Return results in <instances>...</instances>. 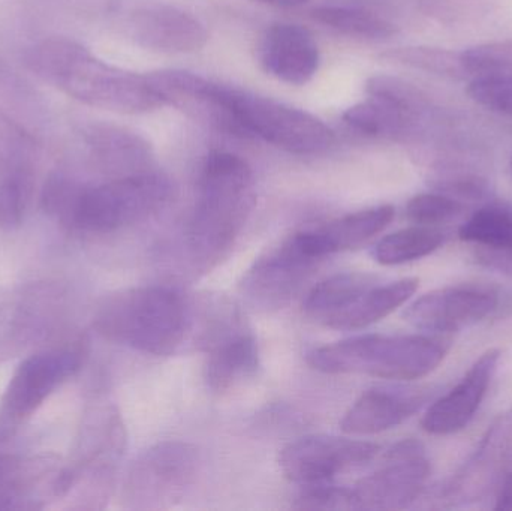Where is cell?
I'll return each instance as SVG.
<instances>
[{
  "label": "cell",
  "mask_w": 512,
  "mask_h": 511,
  "mask_svg": "<svg viewBox=\"0 0 512 511\" xmlns=\"http://www.w3.org/2000/svg\"><path fill=\"white\" fill-rule=\"evenodd\" d=\"M373 285L375 278L366 273L348 272L330 276L307 294L304 312L324 326L330 318L352 305Z\"/></svg>",
  "instance_id": "cell-22"
},
{
  "label": "cell",
  "mask_w": 512,
  "mask_h": 511,
  "mask_svg": "<svg viewBox=\"0 0 512 511\" xmlns=\"http://www.w3.org/2000/svg\"><path fill=\"white\" fill-rule=\"evenodd\" d=\"M343 120L364 137L394 138L406 134L414 117L384 99L369 96L367 101L348 108Z\"/></svg>",
  "instance_id": "cell-23"
},
{
  "label": "cell",
  "mask_w": 512,
  "mask_h": 511,
  "mask_svg": "<svg viewBox=\"0 0 512 511\" xmlns=\"http://www.w3.org/2000/svg\"><path fill=\"white\" fill-rule=\"evenodd\" d=\"M423 395L375 389L363 393L346 411L340 428L349 435H375L396 428L420 410Z\"/></svg>",
  "instance_id": "cell-18"
},
{
  "label": "cell",
  "mask_w": 512,
  "mask_h": 511,
  "mask_svg": "<svg viewBox=\"0 0 512 511\" xmlns=\"http://www.w3.org/2000/svg\"><path fill=\"white\" fill-rule=\"evenodd\" d=\"M445 356L447 345L430 336L366 335L315 348L307 363L322 374L412 381L436 371Z\"/></svg>",
  "instance_id": "cell-4"
},
{
  "label": "cell",
  "mask_w": 512,
  "mask_h": 511,
  "mask_svg": "<svg viewBox=\"0 0 512 511\" xmlns=\"http://www.w3.org/2000/svg\"><path fill=\"white\" fill-rule=\"evenodd\" d=\"M313 20L352 38L387 39L396 33V26L376 12L349 6H318L312 11Z\"/></svg>",
  "instance_id": "cell-25"
},
{
  "label": "cell",
  "mask_w": 512,
  "mask_h": 511,
  "mask_svg": "<svg viewBox=\"0 0 512 511\" xmlns=\"http://www.w3.org/2000/svg\"><path fill=\"white\" fill-rule=\"evenodd\" d=\"M512 455V414L501 417L487 432L465 467L451 480L445 495L456 503L477 501L507 474Z\"/></svg>",
  "instance_id": "cell-15"
},
{
  "label": "cell",
  "mask_w": 512,
  "mask_h": 511,
  "mask_svg": "<svg viewBox=\"0 0 512 511\" xmlns=\"http://www.w3.org/2000/svg\"><path fill=\"white\" fill-rule=\"evenodd\" d=\"M21 474L23 465L18 459L0 455V509L12 507L11 501H15L18 492L23 491V488H18L23 479Z\"/></svg>",
  "instance_id": "cell-34"
},
{
  "label": "cell",
  "mask_w": 512,
  "mask_h": 511,
  "mask_svg": "<svg viewBox=\"0 0 512 511\" xmlns=\"http://www.w3.org/2000/svg\"><path fill=\"white\" fill-rule=\"evenodd\" d=\"M255 206L254 173L234 153L204 159L188 242L195 260H219L233 245Z\"/></svg>",
  "instance_id": "cell-2"
},
{
  "label": "cell",
  "mask_w": 512,
  "mask_h": 511,
  "mask_svg": "<svg viewBox=\"0 0 512 511\" xmlns=\"http://www.w3.org/2000/svg\"><path fill=\"white\" fill-rule=\"evenodd\" d=\"M459 237L477 248L512 249V212L502 207L478 210L460 227Z\"/></svg>",
  "instance_id": "cell-26"
},
{
  "label": "cell",
  "mask_w": 512,
  "mask_h": 511,
  "mask_svg": "<svg viewBox=\"0 0 512 511\" xmlns=\"http://www.w3.org/2000/svg\"><path fill=\"white\" fill-rule=\"evenodd\" d=\"M219 96L242 137L261 138L295 155H318L336 144L333 129L300 108L224 84L219 87Z\"/></svg>",
  "instance_id": "cell-6"
},
{
  "label": "cell",
  "mask_w": 512,
  "mask_h": 511,
  "mask_svg": "<svg viewBox=\"0 0 512 511\" xmlns=\"http://www.w3.org/2000/svg\"><path fill=\"white\" fill-rule=\"evenodd\" d=\"M24 65L45 83L99 110L143 114L167 105L149 75L104 62L71 39L38 42L24 54Z\"/></svg>",
  "instance_id": "cell-1"
},
{
  "label": "cell",
  "mask_w": 512,
  "mask_h": 511,
  "mask_svg": "<svg viewBox=\"0 0 512 511\" xmlns=\"http://www.w3.org/2000/svg\"><path fill=\"white\" fill-rule=\"evenodd\" d=\"M499 359L498 350L486 351L462 381L427 410L421 422L424 431L432 435H451L466 428L492 384Z\"/></svg>",
  "instance_id": "cell-14"
},
{
  "label": "cell",
  "mask_w": 512,
  "mask_h": 511,
  "mask_svg": "<svg viewBox=\"0 0 512 511\" xmlns=\"http://www.w3.org/2000/svg\"><path fill=\"white\" fill-rule=\"evenodd\" d=\"M171 197L173 185L164 174H128L95 188H78L62 222L87 233H111L155 215Z\"/></svg>",
  "instance_id": "cell-5"
},
{
  "label": "cell",
  "mask_w": 512,
  "mask_h": 511,
  "mask_svg": "<svg viewBox=\"0 0 512 511\" xmlns=\"http://www.w3.org/2000/svg\"><path fill=\"white\" fill-rule=\"evenodd\" d=\"M463 212V204L451 195L421 194L406 206L409 221L424 227L444 224Z\"/></svg>",
  "instance_id": "cell-31"
},
{
  "label": "cell",
  "mask_w": 512,
  "mask_h": 511,
  "mask_svg": "<svg viewBox=\"0 0 512 511\" xmlns=\"http://www.w3.org/2000/svg\"><path fill=\"white\" fill-rule=\"evenodd\" d=\"M29 170L14 168L0 185V227L14 228L20 225L30 192Z\"/></svg>",
  "instance_id": "cell-30"
},
{
  "label": "cell",
  "mask_w": 512,
  "mask_h": 511,
  "mask_svg": "<svg viewBox=\"0 0 512 511\" xmlns=\"http://www.w3.org/2000/svg\"><path fill=\"white\" fill-rule=\"evenodd\" d=\"M418 279L406 278L387 285H373L348 308L324 324L328 329L358 330L378 323L405 305L418 290Z\"/></svg>",
  "instance_id": "cell-20"
},
{
  "label": "cell",
  "mask_w": 512,
  "mask_h": 511,
  "mask_svg": "<svg viewBox=\"0 0 512 511\" xmlns=\"http://www.w3.org/2000/svg\"><path fill=\"white\" fill-rule=\"evenodd\" d=\"M254 2L277 6V8H297V6L306 5L309 0H254Z\"/></svg>",
  "instance_id": "cell-37"
},
{
  "label": "cell",
  "mask_w": 512,
  "mask_h": 511,
  "mask_svg": "<svg viewBox=\"0 0 512 511\" xmlns=\"http://www.w3.org/2000/svg\"><path fill=\"white\" fill-rule=\"evenodd\" d=\"M129 29L138 45L158 53H195L209 41V32L197 17L164 3L137 9Z\"/></svg>",
  "instance_id": "cell-12"
},
{
  "label": "cell",
  "mask_w": 512,
  "mask_h": 511,
  "mask_svg": "<svg viewBox=\"0 0 512 511\" xmlns=\"http://www.w3.org/2000/svg\"><path fill=\"white\" fill-rule=\"evenodd\" d=\"M294 507L300 510H355V503L352 489L334 488L324 483L307 486Z\"/></svg>",
  "instance_id": "cell-33"
},
{
  "label": "cell",
  "mask_w": 512,
  "mask_h": 511,
  "mask_svg": "<svg viewBox=\"0 0 512 511\" xmlns=\"http://www.w3.org/2000/svg\"><path fill=\"white\" fill-rule=\"evenodd\" d=\"M379 446L333 435H309L289 443L280 452L279 465L289 482L324 485L343 471L361 467L378 455Z\"/></svg>",
  "instance_id": "cell-10"
},
{
  "label": "cell",
  "mask_w": 512,
  "mask_h": 511,
  "mask_svg": "<svg viewBox=\"0 0 512 511\" xmlns=\"http://www.w3.org/2000/svg\"><path fill=\"white\" fill-rule=\"evenodd\" d=\"M84 140L95 159L105 167L131 170L134 174L149 171L146 168L150 161L149 144L135 132L99 123L89 126Z\"/></svg>",
  "instance_id": "cell-21"
},
{
  "label": "cell",
  "mask_w": 512,
  "mask_h": 511,
  "mask_svg": "<svg viewBox=\"0 0 512 511\" xmlns=\"http://www.w3.org/2000/svg\"><path fill=\"white\" fill-rule=\"evenodd\" d=\"M315 264L316 261L301 254L289 237L279 248L255 264L246 276L243 287L256 305L279 308L294 296Z\"/></svg>",
  "instance_id": "cell-17"
},
{
  "label": "cell",
  "mask_w": 512,
  "mask_h": 511,
  "mask_svg": "<svg viewBox=\"0 0 512 511\" xmlns=\"http://www.w3.org/2000/svg\"><path fill=\"white\" fill-rule=\"evenodd\" d=\"M444 242L445 234L438 228L417 225L388 234L373 249V257L382 266H399L433 254Z\"/></svg>",
  "instance_id": "cell-24"
},
{
  "label": "cell",
  "mask_w": 512,
  "mask_h": 511,
  "mask_svg": "<svg viewBox=\"0 0 512 511\" xmlns=\"http://www.w3.org/2000/svg\"><path fill=\"white\" fill-rule=\"evenodd\" d=\"M381 59L397 65L420 69L429 74L442 75V77L463 78L462 57L456 51L432 47H402L391 48L381 54Z\"/></svg>",
  "instance_id": "cell-27"
},
{
  "label": "cell",
  "mask_w": 512,
  "mask_h": 511,
  "mask_svg": "<svg viewBox=\"0 0 512 511\" xmlns=\"http://www.w3.org/2000/svg\"><path fill=\"white\" fill-rule=\"evenodd\" d=\"M394 213L396 210L388 204L370 207L334 219L315 230L301 231L291 237L304 257L319 261L327 255L349 251L369 242L390 225Z\"/></svg>",
  "instance_id": "cell-16"
},
{
  "label": "cell",
  "mask_w": 512,
  "mask_h": 511,
  "mask_svg": "<svg viewBox=\"0 0 512 511\" xmlns=\"http://www.w3.org/2000/svg\"><path fill=\"white\" fill-rule=\"evenodd\" d=\"M86 351L81 345L33 354L18 366L0 401V431L9 432L29 419L45 399L77 374Z\"/></svg>",
  "instance_id": "cell-8"
},
{
  "label": "cell",
  "mask_w": 512,
  "mask_h": 511,
  "mask_svg": "<svg viewBox=\"0 0 512 511\" xmlns=\"http://www.w3.org/2000/svg\"><path fill=\"white\" fill-rule=\"evenodd\" d=\"M191 326L182 294L167 287H138L107 297L95 315L102 336L132 350L168 356L185 341Z\"/></svg>",
  "instance_id": "cell-3"
},
{
  "label": "cell",
  "mask_w": 512,
  "mask_h": 511,
  "mask_svg": "<svg viewBox=\"0 0 512 511\" xmlns=\"http://www.w3.org/2000/svg\"><path fill=\"white\" fill-rule=\"evenodd\" d=\"M200 471V453L182 441H165L147 450L132 467L129 501L138 509H165L185 497Z\"/></svg>",
  "instance_id": "cell-7"
},
{
  "label": "cell",
  "mask_w": 512,
  "mask_h": 511,
  "mask_svg": "<svg viewBox=\"0 0 512 511\" xmlns=\"http://www.w3.org/2000/svg\"><path fill=\"white\" fill-rule=\"evenodd\" d=\"M495 510L511 511L512 510V467L502 479L501 486L496 495Z\"/></svg>",
  "instance_id": "cell-36"
},
{
  "label": "cell",
  "mask_w": 512,
  "mask_h": 511,
  "mask_svg": "<svg viewBox=\"0 0 512 511\" xmlns=\"http://www.w3.org/2000/svg\"><path fill=\"white\" fill-rule=\"evenodd\" d=\"M468 95L481 107L512 117V77L472 78Z\"/></svg>",
  "instance_id": "cell-32"
},
{
  "label": "cell",
  "mask_w": 512,
  "mask_h": 511,
  "mask_svg": "<svg viewBox=\"0 0 512 511\" xmlns=\"http://www.w3.org/2000/svg\"><path fill=\"white\" fill-rule=\"evenodd\" d=\"M475 258L486 269L512 276V249L477 248Z\"/></svg>",
  "instance_id": "cell-35"
},
{
  "label": "cell",
  "mask_w": 512,
  "mask_h": 511,
  "mask_svg": "<svg viewBox=\"0 0 512 511\" xmlns=\"http://www.w3.org/2000/svg\"><path fill=\"white\" fill-rule=\"evenodd\" d=\"M460 57L466 77H512V39L475 45Z\"/></svg>",
  "instance_id": "cell-28"
},
{
  "label": "cell",
  "mask_w": 512,
  "mask_h": 511,
  "mask_svg": "<svg viewBox=\"0 0 512 511\" xmlns=\"http://www.w3.org/2000/svg\"><path fill=\"white\" fill-rule=\"evenodd\" d=\"M426 450L418 441L396 444L387 464L352 488L355 510H400L418 500L429 479Z\"/></svg>",
  "instance_id": "cell-9"
},
{
  "label": "cell",
  "mask_w": 512,
  "mask_h": 511,
  "mask_svg": "<svg viewBox=\"0 0 512 511\" xmlns=\"http://www.w3.org/2000/svg\"><path fill=\"white\" fill-rule=\"evenodd\" d=\"M259 366L258 345L248 333H219L206 363L207 386L228 392L254 377Z\"/></svg>",
  "instance_id": "cell-19"
},
{
  "label": "cell",
  "mask_w": 512,
  "mask_h": 511,
  "mask_svg": "<svg viewBox=\"0 0 512 511\" xmlns=\"http://www.w3.org/2000/svg\"><path fill=\"white\" fill-rule=\"evenodd\" d=\"M262 68L283 83L304 86L319 69L321 54L315 38L300 24H271L259 42Z\"/></svg>",
  "instance_id": "cell-13"
},
{
  "label": "cell",
  "mask_w": 512,
  "mask_h": 511,
  "mask_svg": "<svg viewBox=\"0 0 512 511\" xmlns=\"http://www.w3.org/2000/svg\"><path fill=\"white\" fill-rule=\"evenodd\" d=\"M498 308V296L475 287H447L430 291L406 309L411 326L433 333H453L481 323Z\"/></svg>",
  "instance_id": "cell-11"
},
{
  "label": "cell",
  "mask_w": 512,
  "mask_h": 511,
  "mask_svg": "<svg viewBox=\"0 0 512 511\" xmlns=\"http://www.w3.org/2000/svg\"><path fill=\"white\" fill-rule=\"evenodd\" d=\"M367 95L384 99L406 111L409 116L418 117L427 107V99L417 87L396 77L375 75L366 84Z\"/></svg>",
  "instance_id": "cell-29"
},
{
  "label": "cell",
  "mask_w": 512,
  "mask_h": 511,
  "mask_svg": "<svg viewBox=\"0 0 512 511\" xmlns=\"http://www.w3.org/2000/svg\"><path fill=\"white\" fill-rule=\"evenodd\" d=\"M510 168H511V176H512V158H511Z\"/></svg>",
  "instance_id": "cell-38"
}]
</instances>
